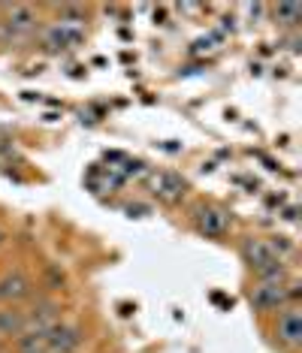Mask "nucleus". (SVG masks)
I'll use <instances>...</instances> for the list:
<instances>
[{"instance_id": "nucleus-1", "label": "nucleus", "mask_w": 302, "mask_h": 353, "mask_svg": "<svg viewBox=\"0 0 302 353\" xmlns=\"http://www.w3.org/2000/svg\"><path fill=\"white\" fill-rule=\"evenodd\" d=\"M293 299H296V281L290 275L254 278L248 287V302L260 314H275L284 305H293Z\"/></svg>"}, {"instance_id": "nucleus-9", "label": "nucleus", "mask_w": 302, "mask_h": 353, "mask_svg": "<svg viewBox=\"0 0 302 353\" xmlns=\"http://www.w3.org/2000/svg\"><path fill=\"white\" fill-rule=\"evenodd\" d=\"M0 25L28 37L37 28V12H34V6H6V21H0Z\"/></svg>"}, {"instance_id": "nucleus-11", "label": "nucleus", "mask_w": 302, "mask_h": 353, "mask_svg": "<svg viewBox=\"0 0 302 353\" xmlns=\"http://www.w3.org/2000/svg\"><path fill=\"white\" fill-rule=\"evenodd\" d=\"M6 344H10V341H0V353H6Z\"/></svg>"}, {"instance_id": "nucleus-6", "label": "nucleus", "mask_w": 302, "mask_h": 353, "mask_svg": "<svg viewBox=\"0 0 302 353\" xmlns=\"http://www.w3.org/2000/svg\"><path fill=\"white\" fill-rule=\"evenodd\" d=\"M34 293V281H30L21 269L3 272L0 275V305H19Z\"/></svg>"}, {"instance_id": "nucleus-8", "label": "nucleus", "mask_w": 302, "mask_h": 353, "mask_svg": "<svg viewBox=\"0 0 302 353\" xmlns=\"http://www.w3.org/2000/svg\"><path fill=\"white\" fill-rule=\"evenodd\" d=\"M188 190V181L181 179L179 172H157L154 175V194L157 199H163V203H179L181 196H185Z\"/></svg>"}, {"instance_id": "nucleus-4", "label": "nucleus", "mask_w": 302, "mask_h": 353, "mask_svg": "<svg viewBox=\"0 0 302 353\" xmlns=\"http://www.w3.org/2000/svg\"><path fill=\"white\" fill-rule=\"evenodd\" d=\"M85 344V329L79 323H52L43 332V347L46 353H79Z\"/></svg>"}, {"instance_id": "nucleus-7", "label": "nucleus", "mask_w": 302, "mask_h": 353, "mask_svg": "<svg viewBox=\"0 0 302 353\" xmlns=\"http://www.w3.org/2000/svg\"><path fill=\"white\" fill-rule=\"evenodd\" d=\"M28 329V314L19 305H0V341H15Z\"/></svg>"}, {"instance_id": "nucleus-5", "label": "nucleus", "mask_w": 302, "mask_h": 353, "mask_svg": "<svg viewBox=\"0 0 302 353\" xmlns=\"http://www.w3.org/2000/svg\"><path fill=\"white\" fill-rule=\"evenodd\" d=\"M190 223L205 239H224L230 227H233V218L218 205H197L194 214H190Z\"/></svg>"}, {"instance_id": "nucleus-10", "label": "nucleus", "mask_w": 302, "mask_h": 353, "mask_svg": "<svg viewBox=\"0 0 302 353\" xmlns=\"http://www.w3.org/2000/svg\"><path fill=\"white\" fill-rule=\"evenodd\" d=\"M3 242H6V232H3V230H0V248H3Z\"/></svg>"}, {"instance_id": "nucleus-2", "label": "nucleus", "mask_w": 302, "mask_h": 353, "mask_svg": "<svg viewBox=\"0 0 302 353\" xmlns=\"http://www.w3.org/2000/svg\"><path fill=\"white\" fill-rule=\"evenodd\" d=\"M239 256L242 263L251 269L254 278H275V275H288L284 260L275 254V248L263 236H245L239 242Z\"/></svg>"}, {"instance_id": "nucleus-3", "label": "nucleus", "mask_w": 302, "mask_h": 353, "mask_svg": "<svg viewBox=\"0 0 302 353\" xmlns=\"http://www.w3.org/2000/svg\"><path fill=\"white\" fill-rule=\"evenodd\" d=\"M272 339L281 350L296 353L302 347V317H299V305H284L281 311H275V323H272Z\"/></svg>"}]
</instances>
